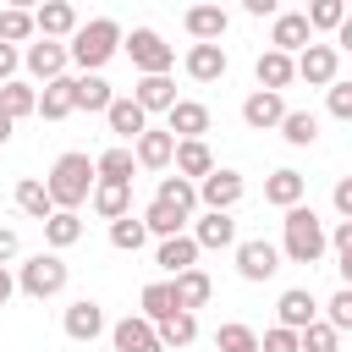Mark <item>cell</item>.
Segmentation results:
<instances>
[{
    "label": "cell",
    "mask_w": 352,
    "mask_h": 352,
    "mask_svg": "<svg viewBox=\"0 0 352 352\" xmlns=\"http://www.w3.org/2000/svg\"><path fill=\"white\" fill-rule=\"evenodd\" d=\"M154 264H160V270H170V275L192 270V264H198V248H192V236H187V231H182V236H165V242L154 248Z\"/></svg>",
    "instance_id": "29"
},
{
    "label": "cell",
    "mask_w": 352,
    "mask_h": 352,
    "mask_svg": "<svg viewBox=\"0 0 352 352\" xmlns=\"http://www.w3.org/2000/svg\"><path fill=\"white\" fill-rule=\"evenodd\" d=\"M253 77H258V88H264V94H280V88H286L297 72H292V55L264 50V55H258V66H253Z\"/></svg>",
    "instance_id": "26"
},
{
    "label": "cell",
    "mask_w": 352,
    "mask_h": 352,
    "mask_svg": "<svg viewBox=\"0 0 352 352\" xmlns=\"http://www.w3.org/2000/svg\"><path fill=\"white\" fill-rule=\"evenodd\" d=\"M11 126H16V121H11L6 110H0V143H11Z\"/></svg>",
    "instance_id": "53"
},
{
    "label": "cell",
    "mask_w": 352,
    "mask_h": 352,
    "mask_svg": "<svg viewBox=\"0 0 352 352\" xmlns=\"http://www.w3.org/2000/svg\"><path fill=\"white\" fill-rule=\"evenodd\" d=\"M33 33H38V38H55V44L72 38V33H77V6H66V0L38 6V11H33Z\"/></svg>",
    "instance_id": "11"
},
{
    "label": "cell",
    "mask_w": 352,
    "mask_h": 352,
    "mask_svg": "<svg viewBox=\"0 0 352 352\" xmlns=\"http://www.w3.org/2000/svg\"><path fill=\"white\" fill-rule=\"evenodd\" d=\"M280 138L297 143V148H308V143L319 138V116H314V110H286V116H280Z\"/></svg>",
    "instance_id": "35"
},
{
    "label": "cell",
    "mask_w": 352,
    "mask_h": 352,
    "mask_svg": "<svg viewBox=\"0 0 352 352\" xmlns=\"http://www.w3.org/2000/svg\"><path fill=\"white\" fill-rule=\"evenodd\" d=\"M44 121H66L77 104H72V77H55V82H44V94H38V104H33Z\"/></svg>",
    "instance_id": "30"
},
{
    "label": "cell",
    "mask_w": 352,
    "mask_h": 352,
    "mask_svg": "<svg viewBox=\"0 0 352 352\" xmlns=\"http://www.w3.org/2000/svg\"><path fill=\"white\" fill-rule=\"evenodd\" d=\"M11 280H16L28 297H38V302H44V297L66 292V264H60V253H33V258H28Z\"/></svg>",
    "instance_id": "5"
},
{
    "label": "cell",
    "mask_w": 352,
    "mask_h": 352,
    "mask_svg": "<svg viewBox=\"0 0 352 352\" xmlns=\"http://www.w3.org/2000/svg\"><path fill=\"white\" fill-rule=\"evenodd\" d=\"M138 302H143V314H138V319H148V324H160V319L182 314V308H176V292H170V280H148Z\"/></svg>",
    "instance_id": "32"
},
{
    "label": "cell",
    "mask_w": 352,
    "mask_h": 352,
    "mask_svg": "<svg viewBox=\"0 0 352 352\" xmlns=\"http://www.w3.org/2000/svg\"><path fill=\"white\" fill-rule=\"evenodd\" d=\"M170 292H176V308L182 314H192V308H204L209 302V292H214V280L192 264V270H182V275H170Z\"/></svg>",
    "instance_id": "22"
},
{
    "label": "cell",
    "mask_w": 352,
    "mask_h": 352,
    "mask_svg": "<svg viewBox=\"0 0 352 352\" xmlns=\"http://www.w3.org/2000/svg\"><path fill=\"white\" fill-rule=\"evenodd\" d=\"M182 22H187V33H192L198 44H220V38H226V28H231L220 6H187V16H182Z\"/></svg>",
    "instance_id": "23"
},
{
    "label": "cell",
    "mask_w": 352,
    "mask_h": 352,
    "mask_svg": "<svg viewBox=\"0 0 352 352\" xmlns=\"http://www.w3.org/2000/svg\"><path fill=\"white\" fill-rule=\"evenodd\" d=\"M192 192H198V204H204L209 214H231V209L242 204V192H248V187H242V176H236V170L214 165L204 182H192Z\"/></svg>",
    "instance_id": "6"
},
{
    "label": "cell",
    "mask_w": 352,
    "mask_h": 352,
    "mask_svg": "<svg viewBox=\"0 0 352 352\" xmlns=\"http://www.w3.org/2000/svg\"><path fill=\"white\" fill-rule=\"evenodd\" d=\"M302 192H308V176L302 170H275L270 182H264V204H275V209H297L302 204Z\"/></svg>",
    "instance_id": "21"
},
{
    "label": "cell",
    "mask_w": 352,
    "mask_h": 352,
    "mask_svg": "<svg viewBox=\"0 0 352 352\" xmlns=\"http://www.w3.org/2000/svg\"><path fill=\"white\" fill-rule=\"evenodd\" d=\"M330 116L336 121H352V82H341V77L330 82Z\"/></svg>",
    "instance_id": "46"
},
{
    "label": "cell",
    "mask_w": 352,
    "mask_h": 352,
    "mask_svg": "<svg viewBox=\"0 0 352 352\" xmlns=\"http://www.w3.org/2000/svg\"><path fill=\"white\" fill-rule=\"evenodd\" d=\"M110 82L99 77V72H82V77H72V104L77 110H110Z\"/></svg>",
    "instance_id": "27"
},
{
    "label": "cell",
    "mask_w": 352,
    "mask_h": 352,
    "mask_svg": "<svg viewBox=\"0 0 352 352\" xmlns=\"http://www.w3.org/2000/svg\"><path fill=\"white\" fill-rule=\"evenodd\" d=\"M104 121H110V132L121 138V148L126 143H138L143 132H148V116L132 104V99H110V110H104Z\"/></svg>",
    "instance_id": "19"
},
{
    "label": "cell",
    "mask_w": 352,
    "mask_h": 352,
    "mask_svg": "<svg viewBox=\"0 0 352 352\" xmlns=\"http://www.w3.org/2000/svg\"><path fill=\"white\" fill-rule=\"evenodd\" d=\"M138 220H143V231H148V236H160V242H165V236H182V226H187L170 204H148Z\"/></svg>",
    "instance_id": "38"
},
{
    "label": "cell",
    "mask_w": 352,
    "mask_h": 352,
    "mask_svg": "<svg viewBox=\"0 0 352 352\" xmlns=\"http://www.w3.org/2000/svg\"><path fill=\"white\" fill-rule=\"evenodd\" d=\"M88 204H94V214H99V220H121V214H126V204H132V182H104V176H94Z\"/></svg>",
    "instance_id": "16"
},
{
    "label": "cell",
    "mask_w": 352,
    "mask_h": 352,
    "mask_svg": "<svg viewBox=\"0 0 352 352\" xmlns=\"http://www.w3.org/2000/svg\"><path fill=\"white\" fill-rule=\"evenodd\" d=\"M280 116H286V99H280V94L253 88V94L242 99V121H248L253 132H275V126H280Z\"/></svg>",
    "instance_id": "13"
},
{
    "label": "cell",
    "mask_w": 352,
    "mask_h": 352,
    "mask_svg": "<svg viewBox=\"0 0 352 352\" xmlns=\"http://www.w3.org/2000/svg\"><path fill=\"white\" fill-rule=\"evenodd\" d=\"M22 38H33V11H22V6H6L0 11V44H22Z\"/></svg>",
    "instance_id": "42"
},
{
    "label": "cell",
    "mask_w": 352,
    "mask_h": 352,
    "mask_svg": "<svg viewBox=\"0 0 352 352\" xmlns=\"http://www.w3.org/2000/svg\"><path fill=\"white\" fill-rule=\"evenodd\" d=\"M16 253H22V242H16V231H11V226H0V270H6V264H11Z\"/></svg>",
    "instance_id": "48"
},
{
    "label": "cell",
    "mask_w": 352,
    "mask_h": 352,
    "mask_svg": "<svg viewBox=\"0 0 352 352\" xmlns=\"http://www.w3.org/2000/svg\"><path fill=\"white\" fill-rule=\"evenodd\" d=\"M275 270H280V248L275 242H264V236L236 242V275L242 280H270Z\"/></svg>",
    "instance_id": "8"
},
{
    "label": "cell",
    "mask_w": 352,
    "mask_h": 352,
    "mask_svg": "<svg viewBox=\"0 0 352 352\" xmlns=\"http://www.w3.org/2000/svg\"><path fill=\"white\" fill-rule=\"evenodd\" d=\"M44 192H50V204L55 209H72L77 214V204H88V192H94V160L88 154H60L55 165H50V182H44Z\"/></svg>",
    "instance_id": "2"
},
{
    "label": "cell",
    "mask_w": 352,
    "mask_h": 352,
    "mask_svg": "<svg viewBox=\"0 0 352 352\" xmlns=\"http://www.w3.org/2000/svg\"><path fill=\"white\" fill-rule=\"evenodd\" d=\"M165 132H170L176 143L204 138V132H209V104H198V99H176V104L165 110Z\"/></svg>",
    "instance_id": "9"
},
{
    "label": "cell",
    "mask_w": 352,
    "mask_h": 352,
    "mask_svg": "<svg viewBox=\"0 0 352 352\" xmlns=\"http://www.w3.org/2000/svg\"><path fill=\"white\" fill-rule=\"evenodd\" d=\"M214 352H258V330L242 324V319H231V324L214 330Z\"/></svg>",
    "instance_id": "39"
},
{
    "label": "cell",
    "mask_w": 352,
    "mask_h": 352,
    "mask_svg": "<svg viewBox=\"0 0 352 352\" xmlns=\"http://www.w3.org/2000/svg\"><path fill=\"white\" fill-rule=\"evenodd\" d=\"M33 104H38V94H33V82H0V110L16 121V116H33Z\"/></svg>",
    "instance_id": "40"
},
{
    "label": "cell",
    "mask_w": 352,
    "mask_h": 352,
    "mask_svg": "<svg viewBox=\"0 0 352 352\" xmlns=\"http://www.w3.org/2000/svg\"><path fill=\"white\" fill-rule=\"evenodd\" d=\"M187 236H192V248H198V253H204V248H236V220H231V214H209V209H204V214H198V226H192Z\"/></svg>",
    "instance_id": "17"
},
{
    "label": "cell",
    "mask_w": 352,
    "mask_h": 352,
    "mask_svg": "<svg viewBox=\"0 0 352 352\" xmlns=\"http://www.w3.org/2000/svg\"><path fill=\"white\" fill-rule=\"evenodd\" d=\"M16 66H22V50L0 44V82H11V77H16Z\"/></svg>",
    "instance_id": "49"
},
{
    "label": "cell",
    "mask_w": 352,
    "mask_h": 352,
    "mask_svg": "<svg viewBox=\"0 0 352 352\" xmlns=\"http://www.w3.org/2000/svg\"><path fill=\"white\" fill-rule=\"evenodd\" d=\"M226 66H231V60H226L220 44H192V50H187V77H192V82H214V77H226Z\"/></svg>",
    "instance_id": "25"
},
{
    "label": "cell",
    "mask_w": 352,
    "mask_h": 352,
    "mask_svg": "<svg viewBox=\"0 0 352 352\" xmlns=\"http://www.w3.org/2000/svg\"><path fill=\"white\" fill-rule=\"evenodd\" d=\"M116 50H121V22L116 16H94V22H77V33L66 44V60L82 66V72H99Z\"/></svg>",
    "instance_id": "1"
},
{
    "label": "cell",
    "mask_w": 352,
    "mask_h": 352,
    "mask_svg": "<svg viewBox=\"0 0 352 352\" xmlns=\"http://www.w3.org/2000/svg\"><path fill=\"white\" fill-rule=\"evenodd\" d=\"M121 50L132 55V66H138L143 77H165V72L176 66V50H170L154 28H132V33H121Z\"/></svg>",
    "instance_id": "4"
},
{
    "label": "cell",
    "mask_w": 352,
    "mask_h": 352,
    "mask_svg": "<svg viewBox=\"0 0 352 352\" xmlns=\"http://www.w3.org/2000/svg\"><path fill=\"white\" fill-rule=\"evenodd\" d=\"M280 231H286V258H292V264H308V270H314V264L324 258V220H319L308 204L286 209Z\"/></svg>",
    "instance_id": "3"
},
{
    "label": "cell",
    "mask_w": 352,
    "mask_h": 352,
    "mask_svg": "<svg viewBox=\"0 0 352 352\" xmlns=\"http://www.w3.org/2000/svg\"><path fill=\"white\" fill-rule=\"evenodd\" d=\"M170 165H176V176H182V182H204V176L214 170V154H209V143H204V138H192V143H176Z\"/></svg>",
    "instance_id": "20"
},
{
    "label": "cell",
    "mask_w": 352,
    "mask_h": 352,
    "mask_svg": "<svg viewBox=\"0 0 352 352\" xmlns=\"http://www.w3.org/2000/svg\"><path fill=\"white\" fill-rule=\"evenodd\" d=\"M110 341H116V352H160L154 324H148V319H138V314L116 319V324H110Z\"/></svg>",
    "instance_id": "15"
},
{
    "label": "cell",
    "mask_w": 352,
    "mask_h": 352,
    "mask_svg": "<svg viewBox=\"0 0 352 352\" xmlns=\"http://www.w3.org/2000/svg\"><path fill=\"white\" fill-rule=\"evenodd\" d=\"M132 170H138V160H132V148H121V143L94 160V176H104V182H132Z\"/></svg>",
    "instance_id": "36"
},
{
    "label": "cell",
    "mask_w": 352,
    "mask_h": 352,
    "mask_svg": "<svg viewBox=\"0 0 352 352\" xmlns=\"http://www.w3.org/2000/svg\"><path fill=\"white\" fill-rule=\"evenodd\" d=\"M258 352H297V336L275 324V330H264V336H258Z\"/></svg>",
    "instance_id": "47"
},
{
    "label": "cell",
    "mask_w": 352,
    "mask_h": 352,
    "mask_svg": "<svg viewBox=\"0 0 352 352\" xmlns=\"http://www.w3.org/2000/svg\"><path fill=\"white\" fill-rule=\"evenodd\" d=\"M16 209H22V214H33V220H50V214H55V204H50L44 182H33V176H22V182H16Z\"/></svg>",
    "instance_id": "37"
},
{
    "label": "cell",
    "mask_w": 352,
    "mask_h": 352,
    "mask_svg": "<svg viewBox=\"0 0 352 352\" xmlns=\"http://www.w3.org/2000/svg\"><path fill=\"white\" fill-rule=\"evenodd\" d=\"M314 33H308V16L302 11H275V28H270V50L292 55V50H308Z\"/></svg>",
    "instance_id": "12"
},
{
    "label": "cell",
    "mask_w": 352,
    "mask_h": 352,
    "mask_svg": "<svg viewBox=\"0 0 352 352\" xmlns=\"http://www.w3.org/2000/svg\"><path fill=\"white\" fill-rule=\"evenodd\" d=\"M154 204H170L182 220H192V209H198V192H192V182H182V176H160V192H154Z\"/></svg>",
    "instance_id": "33"
},
{
    "label": "cell",
    "mask_w": 352,
    "mask_h": 352,
    "mask_svg": "<svg viewBox=\"0 0 352 352\" xmlns=\"http://www.w3.org/2000/svg\"><path fill=\"white\" fill-rule=\"evenodd\" d=\"M302 16H308V33H319V28L330 33V28H341V22H346V6H341V0H314Z\"/></svg>",
    "instance_id": "43"
},
{
    "label": "cell",
    "mask_w": 352,
    "mask_h": 352,
    "mask_svg": "<svg viewBox=\"0 0 352 352\" xmlns=\"http://www.w3.org/2000/svg\"><path fill=\"white\" fill-rule=\"evenodd\" d=\"M154 336H160V352H170V346H192L198 319H192V314H170V319H160V324H154Z\"/></svg>",
    "instance_id": "34"
},
{
    "label": "cell",
    "mask_w": 352,
    "mask_h": 352,
    "mask_svg": "<svg viewBox=\"0 0 352 352\" xmlns=\"http://www.w3.org/2000/svg\"><path fill=\"white\" fill-rule=\"evenodd\" d=\"M170 154H176V138H170V132H154V126L132 143V160H138L143 170H165V165H170Z\"/></svg>",
    "instance_id": "24"
},
{
    "label": "cell",
    "mask_w": 352,
    "mask_h": 352,
    "mask_svg": "<svg viewBox=\"0 0 352 352\" xmlns=\"http://www.w3.org/2000/svg\"><path fill=\"white\" fill-rule=\"evenodd\" d=\"M132 104H138L143 116H148V110H170V104H176V82H170V77H138Z\"/></svg>",
    "instance_id": "28"
},
{
    "label": "cell",
    "mask_w": 352,
    "mask_h": 352,
    "mask_svg": "<svg viewBox=\"0 0 352 352\" xmlns=\"http://www.w3.org/2000/svg\"><path fill=\"white\" fill-rule=\"evenodd\" d=\"M275 308H280V330H292V336H297V330H308V324L319 319V302H314V292H308V286L280 292V302H275Z\"/></svg>",
    "instance_id": "14"
},
{
    "label": "cell",
    "mask_w": 352,
    "mask_h": 352,
    "mask_svg": "<svg viewBox=\"0 0 352 352\" xmlns=\"http://www.w3.org/2000/svg\"><path fill=\"white\" fill-rule=\"evenodd\" d=\"M324 324H330L336 336H341V330H352V292H346V286L324 302Z\"/></svg>",
    "instance_id": "45"
},
{
    "label": "cell",
    "mask_w": 352,
    "mask_h": 352,
    "mask_svg": "<svg viewBox=\"0 0 352 352\" xmlns=\"http://www.w3.org/2000/svg\"><path fill=\"white\" fill-rule=\"evenodd\" d=\"M336 209H341V214H352V176H341V182H336Z\"/></svg>",
    "instance_id": "50"
},
{
    "label": "cell",
    "mask_w": 352,
    "mask_h": 352,
    "mask_svg": "<svg viewBox=\"0 0 352 352\" xmlns=\"http://www.w3.org/2000/svg\"><path fill=\"white\" fill-rule=\"evenodd\" d=\"M60 324H66V336H72V341H94V336H104V308H99L94 297H77V302L66 308V319H60Z\"/></svg>",
    "instance_id": "18"
},
{
    "label": "cell",
    "mask_w": 352,
    "mask_h": 352,
    "mask_svg": "<svg viewBox=\"0 0 352 352\" xmlns=\"http://www.w3.org/2000/svg\"><path fill=\"white\" fill-rule=\"evenodd\" d=\"M336 341H341V336H336L324 319H314L308 330H297V352H336Z\"/></svg>",
    "instance_id": "44"
},
{
    "label": "cell",
    "mask_w": 352,
    "mask_h": 352,
    "mask_svg": "<svg viewBox=\"0 0 352 352\" xmlns=\"http://www.w3.org/2000/svg\"><path fill=\"white\" fill-rule=\"evenodd\" d=\"M11 292H16V280H11V270H0V314H6V302H11Z\"/></svg>",
    "instance_id": "52"
},
{
    "label": "cell",
    "mask_w": 352,
    "mask_h": 352,
    "mask_svg": "<svg viewBox=\"0 0 352 352\" xmlns=\"http://www.w3.org/2000/svg\"><path fill=\"white\" fill-rule=\"evenodd\" d=\"M292 72H297L308 88H330V82H336V72H341V55H336L330 44H308V50H297Z\"/></svg>",
    "instance_id": "7"
},
{
    "label": "cell",
    "mask_w": 352,
    "mask_h": 352,
    "mask_svg": "<svg viewBox=\"0 0 352 352\" xmlns=\"http://www.w3.org/2000/svg\"><path fill=\"white\" fill-rule=\"evenodd\" d=\"M22 66L33 72V77H44V82H55V77H66V44H55V38H38V44H28L22 50Z\"/></svg>",
    "instance_id": "10"
},
{
    "label": "cell",
    "mask_w": 352,
    "mask_h": 352,
    "mask_svg": "<svg viewBox=\"0 0 352 352\" xmlns=\"http://www.w3.org/2000/svg\"><path fill=\"white\" fill-rule=\"evenodd\" d=\"M44 242H50V253H60V248L82 242V214H72V209H55V214L44 220Z\"/></svg>",
    "instance_id": "31"
},
{
    "label": "cell",
    "mask_w": 352,
    "mask_h": 352,
    "mask_svg": "<svg viewBox=\"0 0 352 352\" xmlns=\"http://www.w3.org/2000/svg\"><path fill=\"white\" fill-rule=\"evenodd\" d=\"M275 11H280L275 0H248V16H275Z\"/></svg>",
    "instance_id": "51"
},
{
    "label": "cell",
    "mask_w": 352,
    "mask_h": 352,
    "mask_svg": "<svg viewBox=\"0 0 352 352\" xmlns=\"http://www.w3.org/2000/svg\"><path fill=\"white\" fill-rule=\"evenodd\" d=\"M110 242H116V248H121V253H138V248H143V242H148V231H143V220H138V214H132V209H126V214H121V220H110Z\"/></svg>",
    "instance_id": "41"
}]
</instances>
